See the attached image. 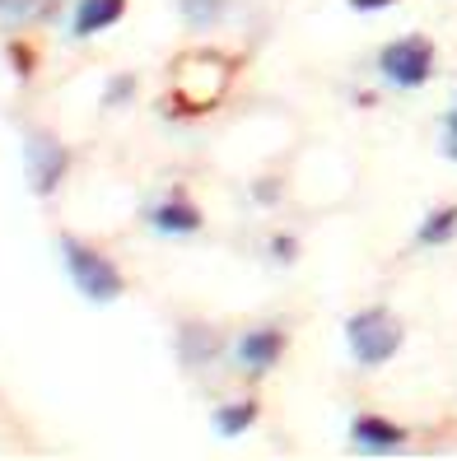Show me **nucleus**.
<instances>
[{
	"mask_svg": "<svg viewBox=\"0 0 457 461\" xmlns=\"http://www.w3.org/2000/svg\"><path fill=\"white\" fill-rule=\"evenodd\" d=\"M351 443H355V452H373V456H379V452H401V447L411 443V429L388 420V415L360 411L351 420Z\"/></svg>",
	"mask_w": 457,
	"mask_h": 461,
	"instance_id": "obj_6",
	"label": "nucleus"
},
{
	"mask_svg": "<svg viewBox=\"0 0 457 461\" xmlns=\"http://www.w3.org/2000/svg\"><path fill=\"white\" fill-rule=\"evenodd\" d=\"M70 149L57 140L51 131H29L23 135V177H29V192L33 196H57L61 182L70 177Z\"/></svg>",
	"mask_w": 457,
	"mask_h": 461,
	"instance_id": "obj_4",
	"label": "nucleus"
},
{
	"mask_svg": "<svg viewBox=\"0 0 457 461\" xmlns=\"http://www.w3.org/2000/svg\"><path fill=\"white\" fill-rule=\"evenodd\" d=\"M271 257H276V261H294V257H299V242H294L289 233H276V238H271Z\"/></svg>",
	"mask_w": 457,
	"mask_h": 461,
	"instance_id": "obj_15",
	"label": "nucleus"
},
{
	"mask_svg": "<svg viewBox=\"0 0 457 461\" xmlns=\"http://www.w3.org/2000/svg\"><path fill=\"white\" fill-rule=\"evenodd\" d=\"M61 261H66V276L70 285L89 298V303H117L126 280H122V270L113 257H103L98 248H89L85 238H75V233H61Z\"/></svg>",
	"mask_w": 457,
	"mask_h": 461,
	"instance_id": "obj_2",
	"label": "nucleus"
},
{
	"mask_svg": "<svg viewBox=\"0 0 457 461\" xmlns=\"http://www.w3.org/2000/svg\"><path fill=\"white\" fill-rule=\"evenodd\" d=\"M145 224L154 233H164V238H192V233H201L206 220H201V210H197L192 196H164L159 205L145 210Z\"/></svg>",
	"mask_w": 457,
	"mask_h": 461,
	"instance_id": "obj_7",
	"label": "nucleus"
},
{
	"mask_svg": "<svg viewBox=\"0 0 457 461\" xmlns=\"http://www.w3.org/2000/svg\"><path fill=\"white\" fill-rule=\"evenodd\" d=\"M178 10L187 19V29H215V23L224 19L229 0H178Z\"/></svg>",
	"mask_w": 457,
	"mask_h": 461,
	"instance_id": "obj_12",
	"label": "nucleus"
},
{
	"mask_svg": "<svg viewBox=\"0 0 457 461\" xmlns=\"http://www.w3.org/2000/svg\"><path fill=\"white\" fill-rule=\"evenodd\" d=\"M345 5H351L355 14H383V10L397 5V0H345Z\"/></svg>",
	"mask_w": 457,
	"mask_h": 461,
	"instance_id": "obj_17",
	"label": "nucleus"
},
{
	"mask_svg": "<svg viewBox=\"0 0 457 461\" xmlns=\"http://www.w3.org/2000/svg\"><path fill=\"white\" fill-rule=\"evenodd\" d=\"M452 238H457V205H439L420 220L416 248H443V242H452Z\"/></svg>",
	"mask_w": 457,
	"mask_h": 461,
	"instance_id": "obj_11",
	"label": "nucleus"
},
{
	"mask_svg": "<svg viewBox=\"0 0 457 461\" xmlns=\"http://www.w3.org/2000/svg\"><path fill=\"white\" fill-rule=\"evenodd\" d=\"M122 14H126V0H79L70 14V38L107 33L113 23H122Z\"/></svg>",
	"mask_w": 457,
	"mask_h": 461,
	"instance_id": "obj_9",
	"label": "nucleus"
},
{
	"mask_svg": "<svg viewBox=\"0 0 457 461\" xmlns=\"http://www.w3.org/2000/svg\"><path fill=\"white\" fill-rule=\"evenodd\" d=\"M285 349H289L285 327H276V321H261V327H252V331L238 336V345H233V364L243 368L252 383H261V377L285 359Z\"/></svg>",
	"mask_w": 457,
	"mask_h": 461,
	"instance_id": "obj_5",
	"label": "nucleus"
},
{
	"mask_svg": "<svg viewBox=\"0 0 457 461\" xmlns=\"http://www.w3.org/2000/svg\"><path fill=\"white\" fill-rule=\"evenodd\" d=\"M257 415H261V405H257L252 396H243V401H224L220 411L210 415V424H215V433H220V438H238V433H248V429L257 424Z\"/></svg>",
	"mask_w": 457,
	"mask_h": 461,
	"instance_id": "obj_10",
	"label": "nucleus"
},
{
	"mask_svg": "<svg viewBox=\"0 0 457 461\" xmlns=\"http://www.w3.org/2000/svg\"><path fill=\"white\" fill-rule=\"evenodd\" d=\"M401 345H407V327L392 317V308H360L345 317V349L360 368H383L397 359Z\"/></svg>",
	"mask_w": 457,
	"mask_h": 461,
	"instance_id": "obj_1",
	"label": "nucleus"
},
{
	"mask_svg": "<svg viewBox=\"0 0 457 461\" xmlns=\"http://www.w3.org/2000/svg\"><path fill=\"white\" fill-rule=\"evenodd\" d=\"M131 94H136V75H117V79H107L103 107H122V103H131Z\"/></svg>",
	"mask_w": 457,
	"mask_h": 461,
	"instance_id": "obj_14",
	"label": "nucleus"
},
{
	"mask_svg": "<svg viewBox=\"0 0 457 461\" xmlns=\"http://www.w3.org/2000/svg\"><path fill=\"white\" fill-rule=\"evenodd\" d=\"M443 154L457 158V103H452V113L443 117Z\"/></svg>",
	"mask_w": 457,
	"mask_h": 461,
	"instance_id": "obj_16",
	"label": "nucleus"
},
{
	"mask_svg": "<svg viewBox=\"0 0 457 461\" xmlns=\"http://www.w3.org/2000/svg\"><path fill=\"white\" fill-rule=\"evenodd\" d=\"M220 349H224L220 331L206 327V321H182V327H178V359H182L187 368L215 364V359H220Z\"/></svg>",
	"mask_w": 457,
	"mask_h": 461,
	"instance_id": "obj_8",
	"label": "nucleus"
},
{
	"mask_svg": "<svg viewBox=\"0 0 457 461\" xmlns=\"http://www.w3.org/2000/svg\"><path fill=\"white\" fill-rule=\"evenodd\" d=\"M379 75L397 94H416L434 79V38L425 33H401L379 51Z\"/></svg>",
	"mask_w": 457,
	"mask_h": 461,
	"instance_id": "obj_3",
	"label": "nucleus"
},
{
	"mask_svg": "<svg viewBox=\"0 0 457 461\" xmlns=\"http://www.w3.org/2000/svg\"><path fill=\"white\" fill-rule=\"evenodd\" d=\"M10 51H14V66H19V75H29V47H19V42H14Z\"/></svg>",
	"mask_w": 457,
	"mask_h": 461,
	"instance_id": "obj_18",
	"label": "nucleus"
},
{
	"mask_svg": "<svg viewBox=\"0 0 457 461\" xmlns=\"http://www.w3.org/2000/svg\"><path fill=\"white\" fill-rule=\"evenodd\" d=\"M47 0H0V19H47Z\"/></svg>",
	"mask_w": 457,
	"mask_h": 461,
	"instance_id": "obj_13",
	"label": "nucleus"
}]
</instances>
